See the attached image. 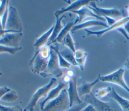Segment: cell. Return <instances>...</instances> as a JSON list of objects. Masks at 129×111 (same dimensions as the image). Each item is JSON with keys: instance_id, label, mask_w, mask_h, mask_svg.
I'll list each match as a JSON object with an SVG mask.
<instances>
[{"instance_id": "1", "label": "cell", "mask_w": 129, "mask_h": 111, "mask_svg": "<svg viewBox=\"0 0 129 111\" xmlns=\"http://www.w3.org/2000/svg\"><path fill=\"white\" fill-rule=\"evenodd\" d=\"M70 108L68 91L64 88L57 97L46 103L40 111H66Z\"/></svg>"}, {"instance_id": "2", "label": "cell", "mask_w": 129, "mask_h": 111, "mask_svg": "<svg viewBox=\"0 0 129 111\" xmlns=\"http://www.w3.org/2000/svg\"><path fill=\"white\" fill-rule=\"evenodd\" d=\"M84 102L92 104L97 111H122L118 104L114 100L104 102L98 99L92 93L85 96Z\"/></svg>"}, {"instance_id": "3", "label": "cell", "mask_w": 129, "mask_h": 111, "mask_svg": "<svg viewBox=\"0 0 129 111\" xmlns=\"http://www.w3.org/2000/svg\"><path fill=\"white\" fill-rule=\"evenodd\" d=\"M63 74V70L59 66L58 57L56 50L53 46H50V57L47 67L45 71L40 75L45 78L48 76H53L54 78H58Z\"/></svg>"}, {"instance_id": "4", "label": "cell", "mask_w": 129, "mask_h": 111, "mask_svg": "<svg viewBox=\"0 0 129 111\" xmlns=\"http://www.w3.org/2000/svg\"><path fill=\"white\" fill-rule=\"evenodd\" d=\"M56 82V79L54 77L52 78L47 85L38 88L33 93L31 100L24 109L28 111H33L38 101L48 93Z\"/></svg>"}, {"instance_id": "5", "label": "cell", "mask_w": 129, "mask_h": 111, "mask_svg": "<svg viewBox=\"0 0 129 111\" xmlns=\"http://www.w3.org/2000/svg\"><path fill=\"white\" fill-rule=\"evenodd\" d=\"M49 58L42 55L38 49L29 62L31 71L34 74L40 75L46 69Z\"/></svg>"}, {"instance_id": "6", "label": "cell", "mask_w": 129, "mask_h": 111, "mask_svg": "<svg viewBox=\"0 0 129 111\" xmlns=\"http://www.w3.org/2000/svg\"><path fill=\"white\" fill-rule=\"evenodd\" d=\"M5 29L12 30L17 32H22V24L17 9L9 6L8 16Z\"/></svg>"}, {"instance_id": "7", "label": "cell", "mask_w": 129, "mask_h": 111, "mask_svg": "<svg viewBox=\"0 0 129 111\" xmlns=\"http://www.w3.org/2000/svg\"><path fill=\"white\" fill-rule=\"evenodd\" d=\"M124 72V68H119L116 71L108 75L100 76V80L102 82H109L118 85L129 93V87L125 82L123 78Z\"/></svg>"}, {"instance_id": "8", "label": "cell", "mask_w": 129, "mask_h": 111, "mask_svg": "<svg viewBox=\"0 0 129 111\" xmlns=\"http://www.w3.org/2000/svg\"><path fill=\"white\" fill-rule=\"evenodd\" d=\"M22 32H9L0 37V45L9 47H18L22 37Z\"/></svg>"}, {"instance_id": "9", "label": "cell", "mask_w": 129, "mask_h": 111, "mask_svg": "<svg viewBox=\"0 0 129 111\" xmlns=\"http://www.w3.org/2000/svg\"><path fill=\"white\" fill-rule=\"evenodd\" d=\"M67 91L69 98L70 107H72L76 105L80 104L83 102L80 99L78 95L76 77L75 76L71 77L68 82V88Z\"/></svg>"}, {"instance_id": "10", "label": "cell", "mask_w": 129, "mask_h": 111, "mask_svg": "<svg viewBox=\"0 0 129 111\" xmlns=\"http://www.w3.org/2000/svg\"><path fill=\"white\" fill-rule=\"evenodd\" d=\"M72 12L78 15L77 18H76L75 21L74 22V25L81 23L82 21H83L85 19L88 17L95 18L98 19V20H100L103 22L105 21V20L104 18L96 15L87 6L83 7L79 10L75 11H73Z\"/></svg>"}, {"instance_id": "11", "label": "cell", "mask_w": 129, "mask_h": 111, "mask_svg": "<svg viewBox=\"0 0 129 111\" xmlns=\"http://www.w3.org/2000/svg\"><path fill=\"white\" fill-rule=\"evenodd\" d=\"M128 21H129V16L127 17H123L122 19H120L117 21H116V22L113 24V25H111L110 26H109L107 28H105L104 29L99 30V31H92L90 30L89 29H85V31L86 32L87 36H90V35H96L97 37H99L104 34L106 33L107 32L110 31L111 30L117 29L118 28L122 27L124 26V25Z\"/></svg>"}, {"instance_id": "12", "label": "cell", "mask_w": 129, "mask_h": 111, "mask_svg": "<svg viewBox=\"0 0 129 111\" xmlns=\"http://www.w3.org/2000/svg\"><path fill=\"white\" fill-rule=\"evenodd\" d=\"M67 84H68V83L65 82L64 81L62 80V81H60L55 88L51 89L50 91L48 92L47 95L45 98V99L40 102V109H42L44 108L46 103H47L48 102L57 97L59 95L62 90L64 89L65 87L67 86Z\"/></svg>"}, {"instance_id": "13", "label": "cell", "mask_w": 129, "mask_h": 111, "mask_svg": "<svg viewBox=\"0 0 129 111\" xmlns=\"http://www.w3.org/2000/svg\"><path fill=\"white\" fill-rule=\"evenodd\" d=\"M92 1H88V0H79L77 1L72 4H71L70 6L67 7V8H62L60 10H57L55 13L54 15L59 17L61 16L63 13H64L66 12H73L75 11L79 10L81 8L84 6H88Z\"/></svg>"}, {"instance_id": "14", "label": "cell", "mask_w": 129, "mask_h": 111, "mask_svg": "<svg viewBox=\"0 0 129 111\" xmlns=\"http://www.w3.org/2000/svg\"><path fill=\"white\" fill-rule=\"evenodd\" d=\"M101 26L103 27H105V28H107L108 27V26L106 23H105L104 22L100 21V20H88L85 22H83L80 24L74 25L72 29H71V31L72 32H75L76 31H77L80 29H86L87 28H90L91 27L94 26Z\"/></svg>"}, {"instance_id": "15", "label": "cell", "mask_w": 129, "mask_h": 111, "mask_svg": "<svg viewBox=\"0 0 129 111\" xmlns=\"http://www.w3.org/2000/svg\"><path fill=\"white\" fill-rule=\"evenodd\" d=\"M108 96L118 104L122 111H129V100L120 96L116 92L114 88L112 87V90Z\"/></svg>"}, {"instance_id": "16", "label": "cell", "mask_w": 129, "mask_h": 111, "mask_svg": "<svg viewBox=\"0 0 129 111\" xmlns=\"http://www.w3.org/2000/svg\"><path fill=\"white\" fill-rule=\"evenodd\" d=\"M100 77V75L98 74L97 78L93 82H84L81 85L77 87V91L79 97H80L82 96H85L91 93V89H92L93 86L99 81Z\"/></svg>"}, {"instance_id": "17", "label": "cell", "mask_w": 129, "mask_h": 111, "mask_svg": "<svg viewBox=\"0 0 129 111\" xmlns=\"http://www.w3.org/2000/svg\"><path fill=\"white\" fill-rule=\"evenodd\" d=\"M55 16L56 18V22H55V25H54V28L52 31V33L49 38V40H48L49 43L47 44L48 45H49L53 41H54L55 39V38H56V37L57 36V35L60 32V31L61 30V29L64 27V26L61 24V20L65 17L64 15H61L59 17H58L56 16Z\"/></svg>"}, {"instance_id": "18", "label": "cell", "mask_w": 129, "mask_h": 111, "mask_svg": "<svg viewBox=\"0 0 129 111\" xmlns=\"http://www.w3.org/2000/svg\"><path fill=\"white\" fill-rule=\"evenodd\" d=\"M53 28L54 25L51 26L46 32H45L43 35H42L35 41V42L34 43L33 46L35 47L37 49L44 45L45 43L47 41H48L49 38L52 33Z\"/></svg>"}, {"instance_id": "19", "label": "cell", "mask_w": 129, "mask_h": 111, "mask_svg": "<svg viewBox=\"0 0 129 111\" xmlns=\"http://www.w3.org/2000/svg\"><path fill=\"white\" fill-rule=\"evenodd\" d=\"M74 26V22H73L67 23L66 25L64 26V27L61 29V30L60 31V32H59V33L58 34L56 38H55V39L54 41H53L50 44H51L54 43H59L62 42L63 38L66 36V35L68 33L70 32V31H71V29H72Z\"/></svg>"}, {"instance_id": "20", "label": "cell", "mask_w": 129, "mask_h": 111, "mask_svg": "<svg viewBox=\"0 0 129 111\" xmlns=\"http://www.w3.org/2000/svg\"><path fill=\"white\" fill-rule=\"evenodd\" d=\"M59 52L61 56L71 65L75 66H78L75 58L74 52H73L71 50L67 48L62 50L59 51Z\"/></svg>"}, {"instance_id": "21", "label": "cell", "mask_w": 129, "mask_h": 111, "mask_svg": "<svg viewBox=\"0 0 129 111\" xmlns=\"http://www.w3.org/2000/svg\"><path fill=\"white\" fill-rule=\"evenodd\" d=\"M62 42L63 45L67 47L68 48L71 50L73 52H75L76 50L75 49V43L70 32L68 33L63 38Z\"/></svg>"}, {"instance_id": "22", "label": "cell", "mask_w": 129, "mask_h": 111, "mask_svg": "<svg viewBox=\"0 0 129 111\" xmlns=\"http://www.w3.org/2000/svg\"><path fill=\"white\" fill-rule=\"evenodd\" d=\"M18 98V95L16 91L11 90L10 91L6 93L1 98V100L6 102H13Z\"/></svg>"}, {"instance_id": "23", "label": "cell", "mask_w": 129, "mask_h": 111, "mask_svg": "<svg viewBox=\"0 0 129 111\" xmlns=\"http://www.w3.org/2000/svg\"><path fill=\"white\" fill-rule=\"evenodd\" d=\"M112 90V87L110 86H107L106 87H104L98 89L96 92L95 97L98 99L103 98L107 95L108 96V94Z\"/></svg>"}, {"instance_id": "24", "label": "cell", "mask_w": 129, "mask_h": 111, "mask_svg": "<svg viewBox=\"0 0 129 111\" xmlns=\"http://www.w3.org/2000/svg\"><path fill=\"white\" fill-rule=\"evenodd\" d=\"M55 50L56 51L57 57H58V63H59V66L60 68H69L71 66V64L68 63L60 54L57 46L54 47Z\"/></svg>"}, {"instance_id": "25", "label": "cell", "mask_w": 129, "mask_h": 111, "mask_svg": "<svg viewBox=\"0 0 129 111\" xmlns=\"http://www.w3.org/2000/svg\"><path fill=\"white\" fill-rule=\"evenodd\" d=\"M22 49L21 46L18 47H9L2 45H0V53L8 52L11 54H15L16 52Z\"/></svg>"}, {"instance_id": "26", "label": "cell", "mask_w": 129, "mask_h": 111, "mask_svg": "<svg viewBox=\"0 0 129 111\" xmlns=\"http://www.w3.org/2000/svg\"><path fill=\"white\" fill-rule=\"evenodd\" d=\"M0 111H24L19 105L7 106L0 104Z\"/></svg>"}, {"instance_id": "27", "label": "cell", "mask_w": 129, "mask_h": 111, "mask_svg": "<svg viewBox=\"0 0 129 111\" xmlns=\"http://www.w3.org/2000/svg\"><path fill=\"white\" fill-rule=\"evenodd\" d=\"M87 55H86L81 58L76 59L78 66L79 67L81 71H83V70H84L85 65L86 63V59H87Z\"/></svg>"}, {"instance_id": "28", "label": "cell", "mask_w": 129, "mask_h": 111, "mask_svg": "<svg viewBox=\"0 0 129 111\" xmlns=\"http://www.w3.org/2000/svg\"><path fill=\"white\" fill-rule=\"evenodd\" d=\"M87 105V103H86L85 102H83V103L74 105L72 106V107H70L69 109L66 111H82L83 109Z\"/></svg>"}, {"instance_id": "29", "label": "cell", "mask_w": 129, "mask_h": 111, "mask_svg": "<svg viewBox=\"0 0 129 111\" xmlns=\"http://www.w3.org/2000/svg\"><path fill=\"white\" fill-rule=\"evenodd\" d=\"M9 5V1H1L0 3V17H2L3 14H4L7 7Z\"/></svg>"}, {"instance_id": "30", "label": "cell", "mask_w": 129, "mask_h": 111, "mask_svg": "<svg viewBox=\"0 0 129 111\" xmlns=\"http://www.w3.org/2000/svg\"><path fill=\"white\" fill-rule=\"evenodd\" d=\"M9 6V5H8V7H7V9H6L4 14H3V15L1 17L2 27H3V29H5V26H6V22H7V18H8V16Z\"/></svg>"}, {"instance_id": "31", "label": "cell", "mask_w": 129, "mask_h": 111, "mask_svg": "<svg viewBox=\"0 0 129 111\" xmlns=\"http://www.w3.org/2000/svg\"><path fill=\"white\" fill-rule=\"evenodd\" d=\"M75 58L76 59H80L81 58L86 55H87V53L83 50L79 49L78 50H76L75 52L74 53Z\"/></svg>"}, {"instance_id": "32", "label": "cell", "mask_w": 129, "mask_h": 111, "mask_svg": "<svg viewBox=\"0 0 129 111\" xmlns=\"http://www.w3.org/2000/svg\"><path fill=\"white\" fill-rule=\"evenodd\" d=\"M11 89L6 86H0V100L1 98L6 93L10 91Z\"/></svg>"}, {"instance_id": "33", "label": "cell", "mask_w": 129, "mask_h": 111, "mask_svg": "<svg viewBox=\"0 0 129 111\" xmlns=\"http://www.w3.org/2000/svg\"><path fill=\"white\" fill-rule=\"evenodd\" d=\"M116 30H117L118 32H119L120 33H121L127 39H129V36L123 26L118 28L116 29Z\"/></svg>"}, {"instance_id": "34", "label": "cell", "mask_w": 129, "mask_h": 111, "mask_svg": "<svg viewBox=\"0 0 129 111\" xmlns=\"http://www.w3.org/2000/svg\"><path fill=\"white\" fill-rule=\"evenodd\" d=\"M82 111H97L96 108L91 104H87V105L83 109Z\"/></svg>"}, {"instance_id": "35", "label": "cell", "mask_w": 129, "mask_h": 111, "mask_svg": "<svg viewBox=\"0 0 129 111\" xmlns=\"http://www.w3.org/2000/svg\"><path fill=\"white\" fill-rule=\"evenodd\" d=\"M9 32H17L14 31L12 30H6V29H0V37L5 34V33H9Z\"/></svg>"}, {"instance_id": "36", "label": "cell", "mask_w": 129, "mask_h": 111, "mask_svg": "<svg viewBox=\"0 0 129 111\" xmlns=\"http://www.w3.org/2000/svg\"><path fill=\"white\" fill-rule=\"evenodd\" d=\"M126 32L127 33L128 35H129V21H128L126 23H125L124 26H123Z\"/></svg>"}, {"instance_id": "37", "label": "cell", "mask_w": 129, "mask_h": 111, "mask_svg": "<svg viewBox=\"0 0 129 111\" xmlns=\"http://www.w3.org/2000/svg\"><path fill=\"white\" fill-rule=\"evenodd\" d=\"M124 69H129V57L126 60L125 63L124 64Z\"/></svg>"}, {"instance_id": "38", "label": "cell", "mask_w": 129, "mask_h": 111, "mask_svg": "<svg viewBox=\"0 0 129 111\" xmlns=\"http://www.w3.org/2000/svg\"><path fill=\"white\" fill-rule=\"evenodd\" d=\"M67 75L68 76H69L70 77H72L74 76V72L72 70H69L68 71V74Z\"/></svg>"}, {"instance_id": "39", "label": "cell", "mask_w": 129, "mask_h": 111, "mask_svg": "<svg viewBox=\"0 0 129 111\" xmlns=\"http://www.w3.org/2000/svg\"><path fill=\"white\" fill-rule=\"evenodd\" d=\"M126 11H127V14H128V16H129V6H128V7L127 8Z\"/></svg>"}, {"instance_id": "40", "label": "cell", "mask_w": 129, "mask_h": 111, "mask_svg": "<svg viewBox=\"0 0 129 111\" xmlns=\"http://www.w3.org/2000/svg\"><path fill=\"white\" fill-rule=\"evenodd\" d=\"M2 75V72L0 71V76H1Z\"/></svg>"}, {"instance_id": "41", "label": "cell", "mask_w": 129, "mask_h": 111, "mask_svg": "<svg viewBox=\"0 0 129 111\" xmlns=\"http://www.w3.org/2000/svg\"><path fill=\"white\" fill-rule=\"evenodd\" d=\"M24 111H28V110H26V109H24Z\"/></svg>"}, {"instance_id": "42", "label": "cell", "mask_w": 129, "mask_h": 111, "mask_svg": "<svg viewBox=\"0 0 129 111\" xmlns=\"http://www.w3.org/2000/svg\"><path fill=\"white\" fill-rule=\"evenodd\" d=\"M128 55H129V53H128Z\"/></svg>"}]
</instances>
